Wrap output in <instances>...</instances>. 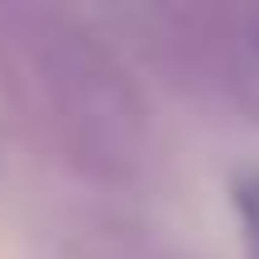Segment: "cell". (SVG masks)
<instances>
[{"instance_id":"2","label":"cell","mask_w":259,"mask_h":259,"mask_svg":"<svg viewBox=\"0 0 259 259\" xmlns=\"http://www.w3.org/2000/svg\"><path fill=\"white\" fill-rule=\"evenodd\" d=\"M163 44L192 87L259 115V5L168 10Z\"/></svg>"},{"instance_id":"3","label":"cell","mask_w":259,"mask_h":259,"mask_svg":"<svg viewBox=\"0 0 259 259\" xmlns=\"http://www.w3.org/2000/svg\"><path fill=\"white\" fill-rule=\"evenodd\" d=\"M235 221H240V240H245V254L259 259V173H245L235 178Z\"/></svg>"},{"instance_id":"1","label":"cell","mask_w":259,"mask_h":259,"mask_svg":"<svg viewBox=\"0 0 259 259\" xmlns=\"http://www.w3.org/2000/svg\"><path fill=\"white\" fill-rule=\"evenodd\" d=\"M19 44L63 158L92 183H135L154 149V125L115 48L77 19L44 10L24 15Z\"/></svg>"}]
</instances>
